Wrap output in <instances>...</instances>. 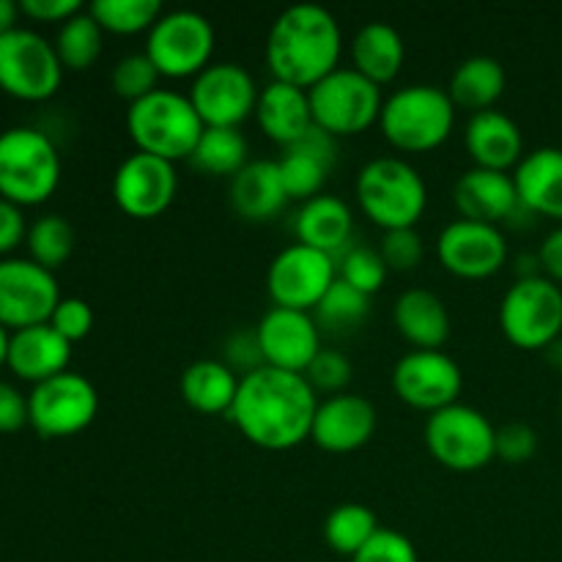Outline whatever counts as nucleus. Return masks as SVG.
<instances>
[{"label": "nucleus", "mask_w": 562, "mask_h": 562, "mask_svg": "<svg viewBox=\"0 0 562 562\" xmlns=\"http://www.w3.org/2000/svg\"><path fill=\"white\" fill-rule=\"evenodd\" d=\"M69 360L71 344L66 338H60L49 327V322L11 333L9 360H5V366L22 382H47V379L69 371Z\"/></svg>", "instance_id": "obj_24"}, {"label": "nucleus", "mask_w": 562, "mask_h": 562, "mask_svg": "<svg viewBox=\"0 0 562 562\" xmlns=\"http://www.w3.org/2000/svg\"><path fill=\"white\" fill-rule=\"evenodd\" d=\"M448 93L456 108L492 110L494 102L505 93V66L492 55H472L461 60L448 82Z\"/></svg>", "instance_id": "obj_32"}, {"label": "nucleus", "mask_w": 562, "mask_h": 562, "mask_svg": "<svg viewBox=\"0 0 562 562\" xmlns=\"http://www.w3.org/2000/svg\"><path fill=\"white\" fill-rule=\"evenodd\" d=\"M456 126V104L448 88L415 82L390 93L382 104L379 130L384 140L406 154H426L442 146Z\"/></svg>", "instance_id": "obj_3"}, {"label": "nucleus", "mask_w": 562, "mask_h": 562, "mask_svg": "<svg viewBox=\"0 0 562 562\" xmlns=\"http://www.w3.org/2000/svg\"><path fill=\"white\" fill-rule=\"evenodd\" d=\"M362 214L384 231L415 228L428 206V187L420 170L401 157H376L357 173Z\"/></svg>", "instance_id": "obj_5"}, {"label": "nucleus", "mask_w": 562, "mask_h": 562, "mask_svg": "<svg viewBox=\"0 0 562 562\" xmlns=\"http://www.w3.org/2000/svg\"><path fill=\"white\" fill-rule=\"evenodd\" d=\"M453 203L461 220L486 225H499L521 212L514 176L486 168H470L459 176L453 187Z\"/></svg>", "instance_id": "obj_21"}, {"label": "nucleus", "mask_w": 562, "mask_h": 562, "mask_svg": "<svg viewBox=\"0 0 562 562\" xmlns=\"http://www.w3.org/2000/svg\"><path fill=\"white\" fill-rule=\"evenodd\" d=\"M64 80L55 44L31 27L0 36V91L22 102H44Z\"/></svg>", "instance_id": "obj_10"}, {"label": "nucleus", "mask_w": 562, "mask_h": 562, "mask_svg": "<svg viewBox=\"0 0 562 562\" xmlns=\"http://www.w3.org/2000/svg\"><path fill=\"white\" fill-rule=\"evenodd\" d=\"M406 44L401 33L387 22H366L351 38V69L360 71L379 88L401 75Z\"/></svg>", "instance_id": "obj_30"}, {"label": "nucleus", "mask_w": 562, "mask_h": 562, "mask_svg": "<svg viewBox=\"0 0 562 562\" xmlns=\"http://www.w3.org/2000/svg\"><path fill=\"white\" fill-rule=\"evenodd\" d=\"M239 379L223 360H195L181 373V398L201 415H228Z\"/></svg>", "instance_id": "obj_31"}, {"label": "nucleus", "mask_w": 562, "mask_h": 562, "mask_svg": "<svg viewBox=\"0 0 562 562\" xmlns=\"http://www.w3.org/2000/svg\"><path fill=\"white\" fill-rule=\"evenodd\" d=\"M190 102L206 126H239L256 115L261 91L256 77L234 60H212L201 75L192 77Z\"/></svg>", "instance_id": "obj_15"}, {"label": "nucleus", "mask_w": 562, "mask_h": 562, "mask_svg": "<svg viewBox=\"0 0 562 562\" xmlns=\"http://www.w3.org/2000/svg\"><path fill=\"white\" fill-rule=\"evenodd\" d=\"M263 362L291 373H305L313 357L324 349L322 329L307 311L269 307L256 327Z\"/></svg>", "instance_id": "obj_19"}, {"label": "nucleus", "mask_w": 562, "mask_h": 562, "mask_svg": "<svg viewBox=\"0 0 562 562\" xmlns=\"http://www.w3.org/2000/svg\"><path fill=\"white\" fill-rule=\"evenodd\" d=\"M437 252L450 274L464 280L492 278L508 261V241L499 225L453 220L437 239Z\"/></svg>", "instance_id": "obj_18"}, {"label": "nucleus", "mask_w": 562, "mask_h": 562, "mask_svg": "<svg viewBox=\"0 0 562 562\" xmlns=\"http://www.w3.org/2000/svg\"><path fill=\"white\" fill-rule=\"evenodd\" d=\"M60 184V154L33 126L0 132V198L14 206H38Z\"/></svg>", "instance_id": "obj_6"}, {"label": "nucleus", "mask_w": 562, "mask_h": 562, "mask_svg": "<svg viewBox=\"0 0 562 562\" xmlns=\"http://www.w3.org/2000/svg\"><path fill=\"white\" fill-rule=\"evenodd\" d=\"M379 252H382L390 272H412L423 263L426 247H423V236L415 228H398L384 231Z\"/></svg>", "instance_id": "obj_42"}, {"label": "nucleus", "mask_w": 562, "mask_h": 562, "mask_svg": "<svg viewBox=\"0 0 562 562\" xmlns=\"http://www.w3.org/2000/svg\"><path fill=\"white\" fill-rule=\"evenodd\" d=\"M368 316H371V296L357 291L355 285H349L340 278L329 285L322 302L313 307V318H316L318 329L333 335H346L351 329H360Z\"/></svg>", "instance_id": "obj_35"}, {"label": "nucleus", "mask_w": 562, "mask_h": 562, "mask_svg": "<svg viewBox=\"0 0 562 562\" xmlns=\"http://www.w3.org/2000/svg\"><path fill=\"white\" fill-rule=\"evenodd\" d=\"M335 280H338V263L333 256L294 241L269 263L267 289L278 307L311 313Z\"/></svg>", "instance_id": "obj_13"}, {"label": "nucleus", "mask_w": 562, "mask_h": 562, "mask_svg": "<svg viewBox=\"0 0 562 562\" xmlns=\"http://www.w3.org/2000/svg\"><path fill=\"white\" fill-rule=\"evenodd\" d=\"M179 190L176 165L154 154L135 151L115 168L113 198L124 214L135 220H154L170 209Z\"/></svg>", "instance_id": "obj_17"}, {"label": "nucleus", "mask_w": 562, "mask_h": 562, "mask_svg": "<svg viewBox=\"0 0 562 562\" xmlns=\"http://www.w3.org/2000/svg\"><path fill=\"white\" fill-rule=\"evenodd\" d=\"M423 437H426L428 453L453 472L483 470L497 459V450H494L497 428L481 409L461 401L431 412Z\"/></svg>", "instance_id": "obj_8"}, {"label": "nucleus", "mask_w": 562, "mask_h": 562, "mask_svg": "<svg viewBox=\"0 0 562 562\" xmlns=\"http://www.w3.org/2000/svg\"><path fill=\"white\" fill-rule=\"evenodd\" d=\"M318 398L302 373L263 366L239 379L228 417L261 450H291L311 439Z\"/></svg>", "instance_id": "obj_1"}, {"label": "nucleus", "mask_w": 562, "mask_h": 562, "mask_svg": "<svg viewBox=\"0 0 562 562\" xmlns=\"http://www.w3.org/2000/svg\"><path fill=\"white\" fill-rule=\"evenodd\" d=\"M313 124L333 137H351L379 124L382 115V88L362 77L351 66H338L333 75L307 88Z\"/></svg>", "instance_id": "obj_7"}, {"label": "nucleus", "mask_w": 562, "mask_h": 562, "mask_svg": "<svg viewBox=\"0 0 562 562\" xmlns=\"http://www.w3.org/2000/svg\"><path fill=\"white\" fill-rule=\"evenodd\" d=\"M203 130L206 124L190 97L170 88H157L140 102H132L126 110V132L137 151L154 154L168 162L190 159Z\"/></svg>", "instance_id": "obj_4"}, {"label": "nucleus", "mask_w": 562, "mask_h": 562, "mask_svg": "<svg viewBox=\"0 0 562 562\" xmlns=\"http://www.w3.org/2000/svg\"><path fill=\"white\" fill-rule=\"evenodd\" d=\"M351 562H420L417 560V549L404 532L398 530H382L351 558Z\"/></svg>", "instance_id": "obj_43"}, {"label": "nucleus", "mask_w": 562, "mask_h": 562, "mask_svg": "<svg viewBox=\"0 0 562 562\" xmlns=\"http://www.w3.org/2000/svg\"><path fill=\"white\" fill-rule=\"evenodd\" d=\"M516 192L521 209L562 223V148H536L516 165Z\"/></svg>", "instance_id": "obj_28"}, {"label": "nucleus", "mask_w": 562, "mask_h": 562, "mask_svg": "<svg viewBox=\"0 0 562 562\" xmlns=\"http://www.w3.org/2000/svg\"><path fill=\"white\" fill-rule=\"evenodd\" d=\"M192 168L206 176H231L234 179L250 159L247 140L239 126H206L190 157Z\"/></svg>", "instance_id": "obj_33"}, {"label": "nucleus", "mask_w": 562, "mask_h": 562, "mask_svg": "<svg viewBox=\"0 0 562 562\" xmlns=\"http://www.w3.org/2000/svg\"><path fill=\"white\" fill-rule=\"evenodd\" d=\"M302 376L311 382L313 390L338 395L351 382V360L338 349H322Z\"/></svg>", "instance_id": "obj_41"}, {"label": "nucleus", "mask_w": 562, "mask_h": 562, "mask_svg": "<svg viewBox=\"0 0 562 562\" xmlns=\"http://www.w3.org/2000/svg\"><path fill=\"white\" fill-rule=\"evenodd\" d=\"M464 387L459 362L445 351L415 349L401 357L393 368V390L404 404L423 412H439L456 404Z\"/></svg>", "instance_id": "obj_16"}, {"label": "nucleus", "mask_w": 562, "mask_h": 562, "mask_svg": "<svg viewBox=\"0 0 562 562\" xmlns=\"http://www.w3.org/2000/svg\"><path fill=\"white\" fill-rule=\"evenodd\" d=\"M344 33L329 9L318 3L289 5L274 16L267 36V66L274 80L313 88L340 66Z\"/></svg>", "instance_id": "obj_2"}, {"label": "nucleus", "mask_w": 562, "mask_h": 562, "mask_svg": "<svg viewBox=\"0 0 562 562\" xmlns=\"http://www.w3.org/2000/svg\"><path fill=\"white\" fill-rule=\"evenodd\" d=\"M27 420V395H22L14 384L0 382V434L20 431Z\"/></svg>", "instance_id": "obj_47"}, {"label": "nucleus", "mask_w": 562, "mask_h": 562, "mask_svg": "<svg viewBox=\"0 0 562 562\" xmlns=\"http://www.w3.org/2000/svg\"><path fill=\"white\" fill-rule=\"evenodd\" d=\"M217 33L192 9L165 11L146 36V55L162 77H195L212 64Z\"/></svg>", "instance_id": "obj_11"}, {"label": "nucleus", "mask_w": 562, "mask_h": 562, "mask_svg": "<svg viewBox=\"0 0 562 562\" xmlns=\"http://www.w3.org/2000/svg\"><path fill=\"white\" fill-rule=\"evenodd\" d=\"M159 77L162 75H159L154 60L146 55V49H143V53H130L115 60L113 71H110V86H113V91L121 99L132 104L157 91Z\"/></svg>", "instance_id": "obj_40"}, {"label": "nucleus", "mask_w": 562, "mask_h": 562, "mask_svg": "<svg viewBox=\"0 0 562 562\" xmlns=\"http://www.w3.org/2000/svg\"><path fill=\"white\" fill-rule=\"evenodd\" d=\"M382 530L376 521V514L360 503H344L333 508L324 519V541L329 549L344 558H355L376 532Z\"/></svg>", "instance_id": "obj_36"}, {"label": "nucleus", "mask_w": 562, "mask_h": 562, "mask_svg": "<svg viewBox=\"0 0 562 562\" xmlns=\"http://www.w3.org/2000/svg\"><path fill=\"white\" fill-rule=\"evenodd\" d=\"M25 245L31 250V261L55 272L75 252V228H71V223L64 214H42L27 228Z\"/></svg>", "instance_id": "obj_37"}, {"label": "nucleus", "mask_w": 562, "mask_h": 562, "mask_svg": "<svg viewBox=\"0 0 562 562\" xmlns=\"http://www.w3.org/2000/svg\"><path fill=\"white\" fill-rule=\"evenodd\" d=\"M231 209L247 223H267L283 212L285 187L280 179L278 159H250L228 187Z\"/></svg>", "instance_id": "obj_26"}, {"label": "nucleus", "mask_w": 562, "mask_h": 562, "mask_svg": "<svg viewBox=\"0 0 562 562\" xmlns=\"http://www.w3.org/2000/svg\"><path fill=\"white\" fill-rule=\"evenodd\" d=\"M99 412V393L82 373L64 371L33 384L27 395V426L44 439H64L86 431Z\"/></svg>", "instance_id": "obj_12"}, {"label": "nucleus", "mask_w": 562, "mask_h": 562, "mask_svg": "<svg viewBox=\"0 0 562 562\" xmlns=\"http://www.w3.org/2000/svg\"><path fill=\"white\" fill-rule=\"evenodd\" d=\"M256 119L263 135L278 146L289 148L313 130V110L305 88L272 80L261 88L256 104Z\"/></svg>", "instance_id": "obj_25"}, {"label": "nucleus", "mask_w": 562, "mask_h": 562, "mask_svg": "<svg viewBox=\"0 0 562 562\" xmlns=\"http://www.w3.org/2000/svg\"><path fill=\"white\" fill-rule=\"evenodd\" d=\"M376 431V406L355 393L329 395L318 401L311 439L327 453H355L366 448Z\"/></svg>", "instance_id": "obj_20"}, {"label": "nucleus", "mask_w": 562, "mask_h": 562, "mask_svg": "<svg viewBox=\"0 0 562 562\" xmlns=\"http://www.w3.org/2000/svg\"><path fill=\"white\" fill-rule=\"evenodd\" d=\"M351 231H355V214H351L349 203L338 195H329V192H322V195L302 203L294 217L296 241L333 258H338L346 247H351Z\"/></svg>", "instance_id": "obj_27"}, {"label": "nucleus", "mask_w": 562, "mask_h": 562, "mask_svg": "<svg viewBox=\"0 0 562 562\" xmlns=\"http://www.w3.org/2000/svg\"><path fill=\"white\" fill-rule=\"evenodd\" d=\"M9 338H11V333L3 327V324H0V368H3L5 360H9Z\"/></svg>", "instance_id": "obj_53"}, {"label": "nucleus", "mask_w": 562, "mask_h": 562, "mask_svg": "<svg viewBox=\"0 0 562 562\" xmlns=\"http://www.w3.org/2000/svg\"><path fill=\"white\" fill-rule=\"evenodd\" d=\"M538 261H541V269L547 272V278L560 285L562 283V225L543 239L541 250H538Z\"/></svg>", "instance_id": "obj_50"}, {"label": "nucleus", "mask_w": 562, "mask_h": 562, "mask_svg": "<svg viewBox=\"0 0 562 562\" xmlns=\"http://www.w3.org/2000/svg\"><path fill=\"white\" fill-rule=\"evenodd\" d=\"M20 11L36 22H60L64 25L66 20L80 14L82 3L80 0H22Z\"/></svg>", "instance_id": "obj_48"}, {"label": "nucleus", "mask_w": 562, "mask_h": 562, "mask_svg": "<svg viewBox=\"0 0 562 562\" xmlns=\"http://www.w3.org/2000/svg\"><path fill=\"white\" fill-rule=\"evenodd\" d=\"M335 159H338V137L318 130V126H313L294 146L283 148L278 168L289 201L291 198L311 201V198L322 195L324 181L329 179L335 168Z\"/></svg>", "instance_id": "obj_22"}, {"label": "nucleus", "mask_w": 562, "mask_h": 562, "mask_svg": "<svg viewBox=\"0 0 562 562\" xmlns=\"http://www.w3.org/2000/svg\"><path fill=\"white\" fill-rule=\"evenodd\" d=\"M64 300L58 280L31 258H0V324L11 333L47 324Z\"/></svg>", "instance_id": "obj_14"}, {"label": "nucleus", "mask_w": 562, "mask_h": 562, "mask_svg": "<svg viewBox=\"0 0 562 562\" xmlns=\"http://www.w3.org/2000/svg\"><path fill=\"white\" fill-rule=\"evenodd\" d=\"M543 360H547L549 368H554V371L562 373V335L543 349Z\"/></svg>", "instance_id": "obj_52"}, {"label": "nucleus", "mask_w": 562, "mask_h": 562, "mask_svg": "<svg viewBox=\"0 0 562 562\" xmlns=\"http://www.w3.org/2000/svg\"><path fill=\"white\" fill-rule=\"evenodd\" d=\"M499 329L525 351H543L562 335V289L547 274L516 278L499 302Z\"/></svg>", "instance_id": "obj_9"}, {"label": "nucleus", "mask_w": 562, "mask_h": 562, "mask_svg": "<svg viewBox=\"0 0 562 562\" xmlns=\"http://www.w3.org/2000/svg\"><path fill=\"white\" fill-rule=\"evenodd\" d=\"M223 362L231 368V371L239 373V376H247V373H252V371H258V368L267 366V362H263L261 344H258L256 329H252V333L231 335L228 344H225V360Z\"/></svg>", "instance_id": "obj_46"}, {"label": "nucleus", "mask_w": 562, "mask_h": 562, "mask_svg": "<svg viewBox=\"0 0 562 562\" xmlns=\"http://www.w3.org/2000/svg\"><path fill=\"white\" fill-rule=\"evenodd\" d=\"M560 412H562V401H560Z\"/></svg>", "instance_id": "obj_54"}, {"label": "nucleus", "mask_w": 562, "mask_h": 562, "mask_svg": "<svg viewBox=\"0 0 562 562\" xmlns=\"http://www.w3.org/2000/svg\"><path fill=\"white\" fill-rule=\"evenodd\" d=\"M497 459L505 464H527L538 453V434L527 423H505L497 428Z\"/></svg>", "instance_id": "obj_45"}, {"label": "nucleus", "mask_w": 562, "mask_h": 562, "mask_svg": "<svg viewBox=\"0 0 562 562\" xmlns=\"http://www.w3.org/2000/svg\"><path fill=\"white\" fill-rule=\"evenodd\" d=\"M464 146L475 168L508 173V168L525 159V135L519 124L494 108L470 115L464 126Z\"/></svg>", "instance_id": "obj_23"}, {"label": "nucleus", "mask_w": 562, "mask_h": 562, "mask_svg": "<svg viewBox=\"0 0 562 562\" xmlns=\"http://www.w3.org/2000/svg\"><path fill=\"white\" fill-rule=\"evenodd\" d=\"M27 236L25 217H22V209L14 206L11 201L0 198V256L14 250L22 239Z\"/></svg>", "instance_id": "obj_49"}, {"label": "nucleus", "mask_w": 562, "mask_h": 562, "mask_svg": "<svg viewBox=\"0 0 562 562\" xmlns=\"http://www.w3.org/2000/svg\"><path fill=\"white\" fill-rule=\"evenodd\" d=\"M88 11L102 25V31L119 36L151 31L154 22L165 14L159 0H93Z\"/></svg>", "instance_id": "obj_38"}, {"label": "nucleus", "mask_w": 562, "mask_h": 562, "mask_svg": "<svg viewBox=\"0 0 562 562\" xmlns=\"http://www.w3.org/2000/svg\"><path fill=\"white\" fill-rule=\"evenodd\" d=\"M395 329L409 340L415 349L437 351L450 338L448 305L428 289H409L395 300L393 307Z\"/></svg>", "instance_id": "obj_29"}, {"label": "nucleus", "mask_w": 562, "mask_h": 562, "mask_svg": "<svg viewBox=\"0 0 562 562\" xmlns=\"http://www.w3.org/2000/svg\"><path fill=\"white\" fill-rule=\"evenodd\" d=\"M49 327L75 346L77 340L88 338V333L93 329L91 305L86 300H80V296H64L58 302V307L53 311V316H49Z\"/></svg>", "instance_id": "obj_44"}, {"label": "nucleus", "mask_w": 562, "mask_h": 562, "mask_svg": "<svg viewBox=\"0 0 562 562\" xmlns=\"http://www.w3.org/2000/svg\"><path fill=\"white\" fill-rule=\"evenodd\" d=\"M338 263V278L346 280L349 285H355L362 294L373 296L376 291H382V285L387 283V263H384L382 252L373 250L366 245H351L335 258Z\"/></svg>", "instance_id": "obj_39"}, {"label": "nucleus", "mask_w": 562, "mask_h": 562, "mask_svg": "<svg viewBox=\"0 0 562 562\" xmlns=\"http://www.w3.org/2000/svg\"><path fill=\"white\" fill-rule=\"evenodd\" d=\"M20 3H14V0H0V36L9 31H14L16 20H20Z\"/></svg>", "instance_id": "obj_51"}, {"label": "nucleus", "mask_w": 562, "mask_h": 562, "mask_svg": "<svg viewBox=\"0 0 562 562\" xmlns=\"http://www.w3.org/2000/svg\"><path fill=\"white\" fill-rule=\"evenodd\" d=\"M55 53L64 69L82 71L88 66H93L102 55L104 47V31L97 20L91 16V11L82 9L80 14H75L71 20H66L64 25L55 33Z\"/></svg>", "instance_id": "obj_34"}]
</instances>
